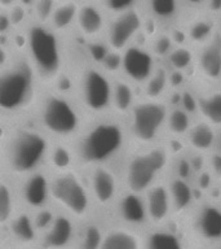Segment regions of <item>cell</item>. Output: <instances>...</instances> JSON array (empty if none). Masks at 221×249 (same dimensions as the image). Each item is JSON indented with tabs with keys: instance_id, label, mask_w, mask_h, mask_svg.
<instances>
[{
	"instance_id": "1",
	"label": "cell",
	"mask_w": 221,
	"mask_h": 249,
	"mask_svg": "<svg viewBox=\"0 0 221 249\" xmlns=\"http://www.w3.org/2000/svg\"><path fill=\"white\" fill-rule=\"evenodd\" d=\"M70 145L81 173L96 166L118 167L131 148L126 121L114 114L87 121Z\"/></svg>"
},
{
	"instance_id": "2",
	"label": "cell",
	"mask_w": 221,
	"mask_h": 249,
	"mask_svg": "<svg viewBox=\"0 0 221 249\" xmlns=\"http://www.w3.org/2000/svg\"><path fill=\"white\" fill-rule=\"evenodd\" d=\"M53 142L30 120L7 124L0 136L4 177L17 183L46 169Z\"/></svg>"
},
{
	"instance_id": "3",
	"label": "cell",
	"mask_w": 221,
	"mask_h": 249,
	"mask_svg": "<svg viewBox=\"0 0 221 249\" xmlns=\"http://www.w3.org/2000/svg\"><path fill=\"white\" fill-rule=\"evenodd\" d=\"M174 143L178 140L164 138L153 145L129 148L118 166L123 191L143 195L149 188L166 180L176 157L184 153V148H176Z\"/></svg>"
},
{
	"instance_id": "4",
	"label": "cell",
	"mask_w": 221,
	"mask_h": 249,
	"mask_svg": "<svg viewBox=\"0 0 221 249\" xmlns=\"http://www.w3.org/2000/svg\"><path fill=\"white\" fill-rule=\"evenodd\" d=\"M43 86L22 51L0 70V121L13 124L30 118Z\"/></svg>"
},
{
	"instance_id": "5",
	"label": "cell",
	"mask_w": 221,
	"mask_h": 249,
	"mask_svg": "<svg viewBox=\"0 0 221 249\" xmlns=\"http://www.w3.org/2000/svg\"><path fill=\"white\" fill-rule=\"evenodd\" d=\"M30 120L60 143H71L88 121L71 92L58 87H43Z\"/></svg>"
},
{
	"instance_id": "6",
	"label": "cell",
	"mask_w": 221,
	"mask_h": 249,
	"mask_svg": "<svg viewBox=\"0 0 221 249\" xmlns=\"http://www.w3.org/2000/svg\"><path fill=\"white\" fill-rule=\"evenodd\" d=\"M22 52L43 87L61 85L67 69L66 40L48 25L30 21L23 30Z\"/></svg>"
},
{
	"instance_id": "7",
	"label": "cell",
	"mask_w": 221,
	"mask_h": 249,
	"mask_svg": "<svg viewBox=\"0 0 221 249\" xmlns=\"http://www.w3.org/2000/svg\"><path fill=\"white\" fill-rule=\"evenodd\" d=\"M71 92L87 120L111 114L112 77L101 66L87 62L69 78Z\"/></svg>"
},
{
	"instance_id": "8",
	"label": "cell",
	"mask_w": 221,
	"mask_h": 249,
	"mask_svg": "<svg viewBox=\"0 0 221 249\" xmlns=\"http://www.w3.org/2000/svg\"><path fill=\"white\" fill-rule=\"evenodd\" d=\"M50 205L78 225L96 214L84 174L78 169L50 174Z\"/></svg>"
},
{
	"instance_id": "9",
	"label": "cell",
	"mask_w": 221,
	"mask_h": 249,
	"mask_svg": "<svg viewBox=\"0 0 221 249\" xmlns=\"http://www.w3.org/2000/svg\"><path fill=\"white\" fill-rule=\"evenodd\" d=\"M168 110L166 100L140 97L124 118L131 147H147L164 139Z\"/></svg>"
},
{
	"instance_id": "10",
	"label": "cell",
	"mask_w": 221,
	"mask_h": 249,
	"mask_svg": "<svg viewBox=\"0 0 221 249\" xmlns=\"http://www.w3.org/2000/svg\"><path fill=\"white\" fill-rule=\"evenodd\" d=\"M182 222L188 237L199 247L215 249L221 245V198H201Z\"/></svg>"
},
{
	"instance_id": "11",
	"label": "cell",
	"mask_w": 221,
	"mask_h": 249,
	"mask_svg": "<svg viewBox=\"0 0 221 249\" xmlns=\"http://www.w3.org/2000/svg\"><path fill=\"white\" fill-rule=\"evenodd\" d=\"M96 214L110 215L123 192L118 167L96 166L83 171Z\"/></svg>"
},
{
	"instance_id": "12",
	"label": "cell",
	"mask_w": 221,
	"mask_h": 249,
	"mask_svg": "<svg viewBox=\"0 0 221 249\" xmlns=\"http://www.w3.org/2000/svg\"><path fill=\"white\" fill-rule=\"evenodd\" d=\"M145 23L146 15L142 3H137L123 13L109 17L104 42L109 50L122 53L128 47L135 44L137 38L143 33Z\"/></svg>"
},
{
	"instance_id": "13",
	"label": "cell",
	"mask_w": 221,
	"mask_h": 249,
	"mask_svg": "<svg viewBox=\"0 0 221 249\" xmlns=\"http://www.w3.org/2000/svg\"><path fill=\"white\" fill-rule=\"evenodd\" d=\"M158 62L149 47L136 42L122 52L120 75L141 89L157 69Z\"/></svg>"
},
{
	"instance_id": "14",
	"label": "cell",
	"mask_w": 221,
	"mask_h": 249,
	"mask_svg": "<svg viewBox=\"0 0 221 249\" xmlns=\"http://www.w3.org/2000/svg\"><path fill=\"white\" fill-rule=\"evenodd\" d=\"M19 208L34 213L50 205V174L47 169L39 170L16 183Z\"/></svg>"
},
{
	"instance_id": "15",
	"label": "cell",
	"mask_w": 221,
	"mask_h": 249,
	"mask_svg": "<svg viewBox=\"0 0 221 249\" xmlns=\"http://www.w3.org/2000/svg\"><path fill=\"white\" fill-rule=\"evenodd\" d=\"M109 16L100 1H80L74 34L84 43L104 40Z\"/></svg>"
},
{
	"instance_id": "16",
	"label": "cell",
	"mask_w": 221,
	"mask_h": 249,
	"mask_svg": "<svg viewBox=\"0 0 221 249\" xmlns=\"http://www.w3.org/2000/svg\"><path fill=\"white\" fill-rule=\"evenodd\" d=\"M195 70L203 86H221V30L213 38L195 50Z\"/></svg>"
},
{
	"instance_id": "17",
	"label": "cell",
	"mask_w": 221,
	"mask_h": 249,
	"mask_svg": "<svg viewBox=\"0 0 221 249\" xmlns=\"http://www.w3.org/2000/svg\"><path fill=\"white\" fill-rule=\"evenodd\" d=\"M110 215L114 218L111 223L127 226L139 231H145L149 227L142 195L123 191Z\"/></svg>"
},
{
	"instance_id": "18",
	"label": "cell",
	"mask_w": 221,
	"mask_h": 249,
	"mask_svg": "<svg viewBox=\"0 0 221 249\" xmlns=\"http://www.w3.org/2000/svg\"><path fill=\"white\" fill-rule=\"evenodd\" d=\"M149 227H160L174 219L167 179L155 184L142 195Z\"/></svg>"
},
{
	"instance_id": "19",
	"label": "cell",
	"mask_w": 221,
	"mask_h": 249,
	"mask_svg": "<svg viewBox=\"0 0 221 249\" xmlns=\"http://www.w3.org/2000/svg\"><path fill=\"white\" fill-rule=\"evenodd\" d=\"M78 225L73 218L58 212L49 229L39 235L36 249H69L77 240Z\"/></svg>"
},
{
	"instance_id": "20",
	"label": "cell",
	"mask_w": 221,
	"mask_h": 249,
	"mask_svg": "<svg viewBox=\"0 0 221 249\" xmlns=\"http://www.w3.org/2000/svg\"><path fill=\"white\" fill-rule=\"evenodd\" d=\"M181 226L182 221L174 219L160 227H147L143 231V249H188V233Z\"/></svg>"
},
{
	"instance_id": "21",
	"label": "cell",
	"mask_w": 221,
	"mask_h": 249,
	"mask_svg": "<svg viewBox=\"0 0 221 249\" xmlns=\"http://www.w3.org/2000/svg\"><path fill=\"white\" fill-rule=\"evenodd\" d=\"M167 186L170 191L174 218L184 221L198 202L201 201L199 195L194 188L191 180H185L174 175H170L167 178Z\"/></svg>"
},
{
	"instance_id": "22",
	"label": "cell",
	"mask_w": 221,
	"mask_h": 249,
	"mask_svg": "<svg viewBox=\"0 0 221 249\" xmlns=\"http://www.w3.org/2000/svg\"><path fill=\"white\" fill-rule=\"evenodd\" d=\"M197 96V118L221 130V86H201Z\"/></svg>"
},
{
	"instance_id": "23",
	"label": "cell",
	"mask_w": 221,
	"mask_h": 249,
	"mask_svg": "<svg viewBox=\"0 0 221 249\" xmlns=\"http://www.w3.org/2000/svg\"><path fill=\"white\" fill-rule=\"evenodd\" d=\"M8 240L15 244L23 245V247H32L36 248V243L39 240V233L35 229L32 213L29 210L19 208L12 221L5 227Z\"/></svg>"
},
{
	"instance_id": "24",
	"label": "cell",
	"mask_w": 221,
	"mask_h": 249,
	"mask_svg": "<svg viewBox=\"0 0 221 249\" xmlns=\"http://www.w3.org/2000/svg\"><path fill=\"white\" fill-rule=\"evenodd\" d=\"M100 249H143V231L110 223L106 226Z\"/></svg>"
},
{
	"instance_id": "25",
	"label": "cell",
	"mask_w": 221,
	"mask_h": 249,
	"mask_svg": "<svg viewBox=\"0 0 221 249\" xmlns=\"http://www.w3.org/2000/svg\"><path fill=\"white\" fill-rule=\"evenodd\" d=\"M219 131L205 121L195 120L193 126L186 134L184 144L191 153L207 156L216 149Z\"/></svg>"
},
{
	"instance_id": "26",
	"label": "cell",
	"mask_w": 221,
	"mask_h": 249,
	"mask_svg": "<svg viewBox=\"0 0 221 249\" xmlns=\"http://www.w3.org/2000/svg\"><path fill=\"white\" fill-rule=\"evenodd\" d=\"M219 27H220V23L217 19L205 12L198 13L193 18H190L189 22L184 27L186 44L194 50H197L213 38V35L216 34Z\"/></svg>"
},
{
	"instance_id": "27",
	"label": "cell",
	"mask_w": 221,
	"mask_h": 249,
	"mask_svg": "<svg viewBox=\"0 0 221 249\" xmlns=\"http://www.w3.org/2000/svg\"><path fill=\"white\" fill-rule=\"evenodd\" d=\"M140 89L122 75L112 78L111 114L126 118L140 99Z\"/></svg>"
},
{
	"instance_id": "28",
	"label": "cell",
	"mask_w": 221,
	"mask_h": 249,
	"mask_svg": "<svg viewBox=\"0 0 221 249\" xmlns=\"http://www.w3.org/2000/svg\"><path fill=\"white\" fill-rule=\"evenodd\" d=\"M142 8L150 21L168 26L177 22L184 12V4L174 0H151L142 3Z\"/></svg>"
},
{
	"instance_id": "29",
	"label": "cell",
	"mask_w": 221,
	"mask_h": 249,
	"mask_svg": "<svg viewBox=\"0 0 221 249\" xmlns=\"http://www.w3.org/2000/svg\"><path fill=\"white\" fill-rule=\"evenodd\" d=\"M79 3L80 1H74V0L57 1L48 26L57 34L62 35L63 38L73 34L77 23Z\"/></svg>"
},
{
	"instance_id": "30",
	"label": "cell",
	"mask_w": 221,
	"mask_h": 249,
	"mask_svg": "<svg viewBox=\"0 0 221 249\" xmlns=\"http://www.w3.org/2000/svg\"><path fill=\"white\" fill-rule=\"evenodd\" d=\"M106 226L104 217L98 214H95L91 219L79 225L74 249H100Z\"/></svg>"
},
{
	"instance_id": "31",
	"label": "cell",
	"mask_w": 221,
	"mask_h": 249,
	"mask_svg": "<svg viewBox=\"0 0 221 249\" xmlns=\"http://www.w3.org/2000/svg\"><path fill=\"white\" fill-rule=\"evenodd\" d=\"M170 91V70L164 65L158 64L153 75L140 89V97L147 100H166Z\"/></svg>"
},
{
	"instance_id": "32",
	"label": "cell",
	"mask_w": 221,
	"mask_h": 249,
	"mask_svg": "<svg viewBox=\"0 0 221 249\" xmlns=\"http://www.w3.org/2000/svg\"><path fill=\"white\" fill-rule=\"evenodd\" d=\"M194 116L184 110L180 107L170 108L166 121V134L164 138L184 142L186 134L194 124Z\"/></svg>"
},
{
	"instance_id": "33",
	"label": "cell",
	"mask_w": 221,
	"mask_h": 249,
	"mask_svg": "<svg viewBox=\"0 0 221 249\" xmlns=\"http://www.w3.org/2000/svg\"><path fill=\"white\" fill-rule=\"evenodd\" d=\"M19 209L16 183L11 179H0V226L5 229Z\"/></svg>"
},
{
	"instance_id": "34",
	"label": "cell",
	"mask_w": 221,
	"mask_h": 249,
	"mask_svg": "<svg viewBox=\"0 0 221 249\" xmlns=\"http://www.w3.org/2000/svg\"><path fill=\"white\" fill-rule=\"evenodd\" d=\"M46 169L49 171L50 174L77 169L75 167L73 149H71L70 143L53 142L52 148H50L49 156H48Z\"/></svg>"
},
{
	"instance_id": "35",
	"label": "cell",
	"mask_w": 221,
	"mask_h": 249,
	"mask_svg": "<svg viewBox=\"0 0 221 249\" xmlns=\"http://www.w3.org/2000/svg\"><path fill=\"white\" fill-rule=\"evenodd\" d=\"M167 65L170 71H178V73H186L191 69L195 61V50L188 44L174 46L171 51V53L166 58Z\"/></svg>"
},
{
	"instance_id": "36",
	"label": "cell",
	"mask_w": 221,
	"mask_h": 249,
	"mask_svg": "<svg viewBox=\"0 0 221 249\" xmlns=\"http://www.w3.org/2000/svg\"><path fill=\"white\" fill-rule=\"evenodd\" d=\"M7 13L12 33H21L31 21V3L13 1L11 7L8 8Z\"/></svg>"
},
{
	"instance_id": "37",
	"label": "cell",
	"mask_w": 221,
	"mask_h": 249,
	"mask_svg": "<svg viewBox=\"0 0 221 249\" xmlns=\"http://www.w3.org/2000/svg\"><path fill=\"white\" fill-rule=\"evenodd\" d=\"M176 43H174L172 35L168 31H158L157 34L151 38L150 44H149V50L151 53L154 54V57L158 61L159 58L166 60L167 56L171 53V51L174 50Z\"/></svg>"
},
{
	"instance_id": "38",
	"label": "cell",
	"mask_w": 221,
	"mask_h": 249,
	"mask_svg": "<svg viewBox=\"0 0 221 249\" xmlns=\"http://www.w3.org/2000/svg\"><path fill=\"white\" fill-rule=\"evenodd\" d=\"M56 3V0H38L31 3V21L40 25H49Z\"/></svg>"
},
{
	"instance_id": "39",
	"label": "cell",
	"mask_w": 221,
	"mask_h": 249,
	"mask_svg": "<svg viewBox=\"0 0 221 249\" xmlns=\"http://www.w3.org/2000/svg\"><path fill=\"white\" fill-rule=\"evenodd\" d=\"M58 210L52 205H48L43 209H39L32 213V219H34L35 229L38 231L39 235H42L44 231L49 229L52 223L57 217Z\"/></svg>"
},
{
	"instance_id": "40",
	"label": "cell",
	"mask_w": 221,
	"mask_h": 249,
	"mask_svg": "<svg viewBox=\"0 0 221 249\" xmlns=\"http://www.w3.org/2000/svg\"><path fill=\"white\" fill-rule=\"evenodd\" d=\"M205 169L221 188V151H213L205 156Z\"/></svg>"
},
{
	"instance_id": "41",
	"label": "cell",
	"mask_w": 221,
	"mask_h": 249,
	"mask_svg": "<svg viewBox=\"0 0 221 249\" xmlns=\"http://www.w3.org/2000/svg\"><path fill=\"white\" fill-rule=\"evenodd\" d=\"M100 4L101 7L104 8V11L108 13L109 17H111L135 7L137 1H100Z\"/></svg>"
},
{
	"instance_id": "42",
	"label": "cell",
	"mask_w": 221,
	"mask_h": 249,
	"mask_svg": "<svg viewBox=\"0 0 221 249\" xmlns=\"http://www.w3.org/2000/svg\"><path fill=\"white\" fill-rule=\"evenodd\" d=\"M12 57H13V51L11 47L4 43H0V70L11 62Z\"/></svg>"
},
{
	"instance_id": "43",
	"label": "cell",
	"mask_w": 221,
	"mask_h": 249,
	"mask_svg": "<svg viewBox=\"0 0 221 249\" xmlns=\"http://www.w3.org/2000/svg\"><path fill=\"white\" fill-rule=\"evenodd\" d=\"M0 249H36L32 248V247H23V245H18L15 244V243H12L7 239V240H1L0 241Z\"/></svg>"
},
{
	"instance_id": "44",
	"label": "cell",
	"mask_w": 221,
	"mask_h": 249,
	"mask_svg": "<svg viewBox=\"0 0 221 249\" xmlns=\"http://www.w3.org/2000/svg\"><path fill=\"white\" fill-rule=\"evenodd\" d=\"M4 177V169H3V152H1V145H0V179Z\"/></svg>"
},
{
	"instance_id": "45",
	"label": "cell",
	"mask_w": 221,
	"mask_h": 249,
	"mask_svg": "<svg viewBox=\"0 0 221 249\" xmlns=\"http://www.w3.org/2000/svg\"><path fill=\"white\" fill-rule=\"evenodd\" d=\"M3 232H4V229L0 226V241L3 240Z\"/></svg>"
},
{
	"instance_id": "46",
	"label": "cell",
	"mask_w": 221,
	"mask_h": 249,
	"mask_svg": "<svg viewBox=\"0 0 221 249\" xmlns=\"http://www.w3.org/2000/svg\"><path fill=\"white\" fill-rule=\"evenodd\" d=\"M215 249H221V245H220V247H217V248H215Z\"/></svg>"
},
{
	"instance_id": "47",
	"label": "cell",
	"mask_w": 221,
	"mask_h": 249,
	"mask_svg": "<svg viewBox=\"0 0 221 249\" xmlns=\"http://www.w3.org/2000/svg\"><path fill=\"white\" fill-rule=\"evenodd\" d=\"M219 23H220V30H221V22H219Z\"/></svg>"
},
{
	"instance_id": "48",
	"label": "cell",
	"mask_w": 221,
	"mask_h": 249,
	"mask_svg": "<svg viewBox=\"0 0 221 249\" xmlns=\"http://www.w3.org/2000/svg\"><path fill=\"white\" fill-rule=\"evenodd\" d=\"M69 249H74V247H73V248H69Z\"/></svg>"
},
{
	"instance_id": "49",
	"label": "cell",
	"mask_w": 221,
	"mask_h": 249,
	"mask_svg": "<svg viewBox=\"0 0 221 249\" xmlns=\"http://www.w3.org/2000/svg\"><path fill=\"white\" fill-rule=\"evenodd\" d=\"M199 249H201V248H199Z\"/></svg>"
},
{
	"instance_id": "50",
	"label": "cell",
	"mask_w": 221,
	"mask_h": 249,
	"mask_svg": "<svg viewBox=\"0 0 221 249\" xmlns=\"http://www.w3.org/2000/svg\"><path fill=\"white\" fill-rule=\"evenodd\" d=\"M220 198H221V197H220Z\"/></svg>"
}]
</instances>
